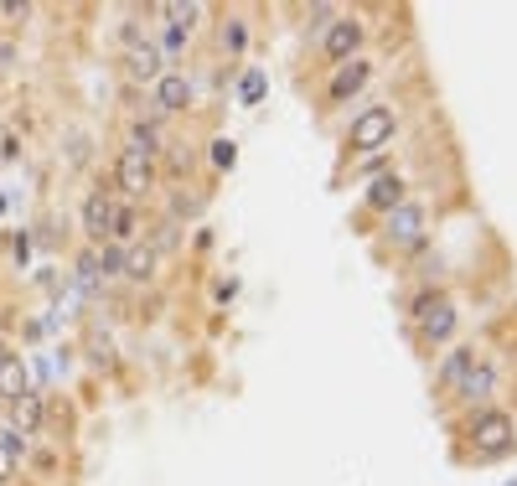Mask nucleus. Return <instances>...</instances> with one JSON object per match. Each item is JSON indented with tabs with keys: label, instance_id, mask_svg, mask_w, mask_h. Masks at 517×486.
Returning <instances> with one entry per match:
<instances>
[{
	"label": "nucleus",
	"instance_id": "nucleus-1",
	"mask_svg": "<svg viewBox=\"0 0 517 486\" xmlns=\"http://www.w3.org/2000/svg\"><path fill=\"white\" fill-rule=\"evenodd\" d=\"M471 445H476L481 461L507 455V450L517 445V419H512L507 409H481V414L471 419Z\"/></svg>",
	"mask_w": 517,
	"mask_h": 486
},
{
	"label": "nucleus",
	"instance_id": "nucleus-2",
	"mask_svg": "<svg viewBox=\"0 0 517 486\" xmlns=\"http://www.w3.org/2000/svg\"><path fill=\"white\" fill-rule=\"evenodd\" d=\"M409 316L419 321V337H424V342H445L450 331H455V306H450V300H445L440 290H424V295H414Z\"/></svg>",
	"mask_w": 517,
	"mask_h": 486
},
{
	"label": "nucleus",
	"instance_id": "nucleus-3",
	"mask_svg": "<svg viewBox=\"0 0 517 486\" xmlns=\"http://www.w3.org/2000/svg\"><path fill=\"white\" fill-rule=\"evenodd\" d=\"M388 140H393V109L388 104H368L352 119V135H347L352 150H383Z\"/></svg>",
	"mask_w": 517,
	"mask_h": 486
},
{
	"label": "nucleus",
	"instance_id": "nucleus-4",
	"mask_svg": "<svg viewBox=\"0 0 517 486\" xmlns=\"http://www.w3.org/2000/svg\"><path fill=\"white\" fill-rule=\"evenodd\" d=\"M114 181H119V192L125 197H145L150 187H156V166H150L145 156H135V150H125L114 166Z\"/></svg>",
	"mask_w": 517,
	"mask_h": 486
},
{
	"label": "nucleus",
	"instance_id": "nucleus-5",
	"mask_svg": "<svg viewBox=\"0 0 517 486\" xmlns=\"http://www.w3.org/2000/svg\"><path fill=\"white\" fill-rule=\"evenodd\" d=\"M114 212H119V202L99 187V192H88L83 197V233L94 238V243H104L109 233H114Z\"/></svg>",
	"mask_w": 517,
	"mask_h": 486
},
{
	"label": "nucleus",
	"instance_id": "nucleus-6",
	"mask_svg": "<svg viewBox=\"0 0 517 486\" xmlns=\"http://www.w3.org/2000/svg\"><path fill=\"white\" fill-rule=\"evenodd\" d=\"M362 47V26L352 21V16H342V21H331L326 26V37H321V52L331 57V63H347V57Z\"/></svg>",
	"mask_w": 517,
	"mask_h": 486
},
{
	"label": "nucleus",
	"instance_id": "nucleus-7",
	"mask_svg": "<svg viewBox=\"0 0 517 486\" xmlns=\"http://www.w3.org/2000/svg\"><path fill=\"white\" fill-rule=\"evenodd\" d=\"M388 238L393 243H409V249H414V243H424V207L419 202H399V207H393L388 212Z\"/></svg>",
	"mask_w": 517,
	"mask_h": 486
},
{
	"label": "nucleus",
	"instance_id": "nucleus-8",
	"mask_svg": "<svg viewBox=\"0 0 517 486\" xmlns=\"http://www.w3.org/2000/svg\"><path fill=\"white\" fill-rule=\"evenodd\" d=\"M192 104V78L187 73H161L156 78V109L176 114V109H187Z\"/></svg>",
	"mask_w": 517,
	"mask_h": 486
},
{
	"label": "nucleus",
	"instance_id": "nucleus-9",
	"mask_svg": "<svg viewBox=\"0 0 517 486\" xmlns=\"http://www.w3.org/2000/svg\"><path fill=\"white\" fill-rule=\"evenodd\" d=\"M492 388H497V368H492V362H481V357H476V368L455 383V393H461L466 404H486V399H492Z\"/></svg>",
	"mask_w": 517,
	"mask_h": 486
},
{
	"label": "nucleus",
	"instance_id": "nucleus-10",
	"mask_svg": "<svg viewBox=\"0 0 517 486\" xmlns=\"http://www.w3.org/2000/svg\"><path fill=\"white\" fill-rule=\"evenodd\" d=\"M125 63H130V73H135L140 83H156V78L166 73V68H161L166 52H161L156 42H130V57H125Z\"/></svg>",
	"mask_w": 517,
	"mask_h": 486
},
{
	"label": "nucleus",
	"instance_id": "nucleus-11",
	"mask_svg": "<svg viewBox=\"0 0 517 486\" xmlns=\"http://www.w3.org/2000/svg\"><path fill=\"white\" fill-rule=\"evenodd\" d=\"M11 430H16L21 440H32V435L42 430V393H26V399L11 404Z\"/></svg>",
	"mask_w": 517,
	"mask_h": 486
},
{
	"label": "nucleus",
	"instance_id": "nucleus-12",
	"mask_svg": "<svg viewBox=\"0 0 517 486\" xmlns=\"http://www.w3.org/2000/svg\"><path fill=\"white\" fill-rule=\"evenodd\" d=\"M368 78H373V63H357V57H352V63H342V73L331 78V88H326V94L342 104V99H352V94H357V88L368 83Z\"/></svg>",
	"mask_w": 517,
	"mask_h": 486
},
{
	"label": "nucleus",
	"instance_id": "nucleus-13",
	"mask_svg": "<svg viewBox=\"0 0 517 486\" xmlns=\"http://www.w3.org/2000/svg\"><path fill=\"white\" fill-rule=\"evenodd\" d=\"M26 393H37V388H32V373H26L21 357H11L6 368H0V399L16 404V399H26Z\"/></svg>",
	"mask_w": 517,
	"mask_h": 486
},
{
	"label": "nucleus",
	"instance_id": "nucleus-14",
	"mask_svg": "<svg viewBox=\"0 0 517 486\" xmlns=\"http://www.w3.org/2000/svg\"><path fill=\"white\" fill-rule=\"evenodd\" d=\"M471 368H476V347H450V357H445V368H440L435 388H455Z\"/></svg>",
	"mask_w": 517,
	"mask_h": 486
},
{
	"label": "nucleus",
	"instance_id": "nucleus-15",
	"mask_svg": "<svg viewBox=\"0 0 517 486\" xmlns=\"http://www.w3.org/2000/svg\"><path fill=\"white\" fill-rule=\"evenodd\" d=\"M399 202H404V181L399 176H378L368 187V207H378V212H393Z\"/></svg>",
	"mask_w": 517,
	"mask_h": 486
},
{
	"label": "nucleus",
	"instance_id": "nucleus-16",
	"mask_svg": "<svg viewBox=\"0 0 517 486\" xmlns=\"http://www.w3.org/2000/svg\"><path fill=\"white\" fill-rule=\"evenodd\" d=\"M21 450H26V440L16 430H0V481L21 471Z\"/></svg>",
	"mask_w": 517,
	"mask_h": 486
},
{
	"label": "nucleus",
	"instance_id": "nucleus-17",
	"mask_svg": "<svg viewBox=\"0 0 517 486\" xmlns=\"http://www.w3.org/2000/svg\"><path fill=\"white\" fill-rule=\"evenodd\" d=\"M264 88H269V83H264V68H243V78H238V104L254 109V104L264 99Z\"/></svg>",
	"mask_w": 517,
	"mask_h": 486
},
{
	"label": "nucleus",
	"instance_id": "nucleus-18",
	"mask_svg": "<svg viewBox=\"0 0 517 486\" xmlns=\"http://www.w3.org/2000/svg\"><path fill=\"white\" fill-rule=\"evenodd\" d=\"M125 150H135V156H145V161H150V156H156V150H161V130H156V125H135V130H130V145H125Z\"/></svg>",
	"mask_w": 517,
	"mask_h": 486
},
{
	"label": "nucleus",
	"instance_id": "nucleus-19",
	"mask_svg": "<svg viewBox=\"0 0 517 486\" xmlns=\"http://www.w3.org/2000/svg\"><path fill=\"white\" fill-rule=\"evenodd\" d=\"M135 233H140V218H135L130 207H119V212H114V233H109V238H114V243H125V238H135Z\"/></svg>",
	"mask_w": 517,
	"mask_h": 486
},
{
	"label": "nucleus",
	"instance_id": "nucleus-20",
	"mask_svg": "<svg viewBox=\"0 0 517 486\" xmlns=\"http://www.w3.org/2000/svg\"><path fill=\"white\" fill-rule=\"evenodd\" d=\"M212 166L233 171V166H238V145H233V140H212Z\"/></svg>",
	"mask_w": 517,
	"mask_h": 486
},
{
	"label": "nucleus",
	"instance_id": "nucleus-21",
	"mask_svg": "<svg viewBox=\"0 0 517 486\" xmlns=\"http://www.w3.org/2000/svg\"><path fill=\"white\" fill-rule=\"evenodd\" d=\"M150 269H156V254H150V249L125 259V275H130V280H150Z\"/></svg>",
	"mask_w": 517,
	"mask_h": 486
},
{
	"label": "nucleus",
	"instance_id": "nucleus-22",
	"mask_svg": "<svg viewBox=\"0 0 517 486\" xmlns=\"http://www.w3.org/2000/svg\"><path fill=\"white\" fill-rule=\"evenodd\" d=\"M223 42H228V47L238 52L243 42H249V26H243V21H228V26H223Z\"/></svg>",
	"mask_w": 517,
	"mask_h": 486
},
{
	"label": "nucleus",
	"instance_id": "nucleus-23",
	"mask_svg": "<svg viewBox=\"0 0 517 486\" xmlns=\"http://www.w3.org/2000/svg\"><path fill=\"white\" fill-rule=\"evenodd\" d=\"M331 21H337V11H331V6H316L306 26H311V32H321V26H331Z\"/></svg>",
	"mask_w": 517,
	"mask_h": 486
},
{
	"label": "nucleus",
	"instance_id": "nucleus-24",
	"mask_svg": "<svg viewBox=\"0 0 517 486\" xmlns=\"http://www.w3.org/2000/svg\"><path fill=\"white\" fill-rule=\"evenodd\" d=\"M0 16H32V6H26V0H6V6H0Z\"/></svg>",
	"mask_w": 517,
	"mask_h": 486
},
{
	"label": "nucleus",
	"instance_id": "nucleus-25",
	"mask_svg": "<svg viewBox=\"0 0 517 486\" xmlns=\"http://www.w3.org/2000/svg\"><path fill=\"white\" fill-rule=\"evenodd\" d=\"M238 295V280H218V300H233Z\"/></svg>",
	"mask_w": 517,
	"mask_h": 486
},
{
	"label": "nucleus",
	"instance_id": "nucleus-26",
	"mask_svg": "<svg viewBox=\"0 0 517 486\" xmlns=\"http://www.w3.org/2000/svg\"><path fill=\"white\" fill-rule=\"evenodd\" d=\"M11 357H16V352H11L6 342H0V368H6V362H11Z\"/></svg>",
	"mask_w": 517,
	"mask_h": 486
},
{
	"label": "nucleus",
	"instance_id": "nucleus-27",
	"mask_svg": "<svg viewBox=\"0 0 517 486\" xmlns=\"http://www.w3.org/2000/svg\"><path fill=\"white\" fill-rule=\"evenodd\" d=\"M0 212H6V197H0Z\"/></svg>",
	"mask_w": 517,
	"mask_h": 486
},
{
	"label": "nucleus",
	"instance_id": "nucleus-28",
	"mask_svg": "<svg viewBox=\"0 0 517 486\" xmlns=\"http://www.w3.org/2000/svg\"><path fill=\"white\" fill-rule=\"evenodd\" d=\"M507 486H517V481H507Z\"/></svg>",
	"mask_w": 517,
	"mask_h": 486
}]
</instances>
